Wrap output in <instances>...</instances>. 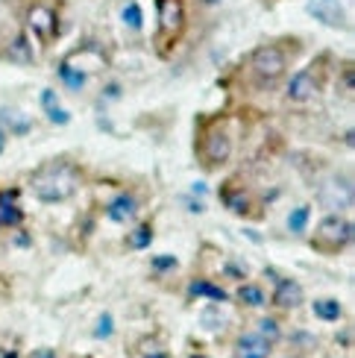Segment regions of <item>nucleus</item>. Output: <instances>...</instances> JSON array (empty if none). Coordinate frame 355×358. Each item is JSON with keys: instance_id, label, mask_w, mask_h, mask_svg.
Listing matches in <instances>:
<instances>
[{"instance_id": "f257e3e1", "label": "nucleus", "mask_w": 355, "mask_h": 358, "mask_svg": "<svg viewBox=\"0 0 355 358\" xmlns=\"http://www.w3.org/2000/svg\"><path fill=\"white\" fill-rule=\"evenodd\" d=\"M80 188V171L68 162H48L33 173V194L41 203H65Z\"/></svg>"}, {"instance_id": "f03ea898", "label": "nucleus", "mask_w": 355, "mask_h": 358, "mask_svg": "<svg viewBox=\"0 0 355 358\" xmlns=\"http://www.w3.org/2000/svg\"><path fill=\"white\" fill-rule=\"evenodd\" d=\"M159 29H156V50L159 56H171L176 41L185 33V0H156Z\"/></svg>"}, {"instance_id": "7ed1b4c3", "label": "nucleus", "mask_w": 355, "mask_h": 358, "mask_svg": "<svg viewBox=\"0 0 355 358\" xmlns=\"http://www.w3.org/2000/svg\"><path fill=\"white\" fill-rule=\"evenodd\" d=\"M197 156L203 159V165L209 171L226 165L229 156H232V136H229L226 124L215 121L203 129V136L197 138Z\"/></svg>"}, {"instance_id": "20e7f679", "label": "nucleus", "mask_w": 355, "mask_h": 358, "mask_svg": "<svg viewBox=\"0 0 355 358\" xmlns=\"http://www.w3.org/2000/svg\"><path fill=\"white\" fill-rule=\"evenodd\" d=\"M249 68H253V73L261 83L270 85L276 80H282V73L288 71V56L276 41L273 44H261V48H256L253 56H249Z\"/></svg>"}, {"instance_id": "39448f33", "label": "nucleus", "mask_w": 355, "mask_h": 358, "mask_svg": "<svg viewBox=\"0 0 355 358\" xmlns=\"http://www.w3.org/2000/svg\"><path fill=\"white\" fill-rule=\"evenodd\" d=\"M352 241V223L347 217L329 215L317 223V235L312 238V247L320 252H338Z\"/></svg>"}, {"instance_id": "423d86ee", "label": "nucleus", "mask_w": 355, "mask_h": 358, "mask_svg": "<svg viewBox=\"0 0 355 358\" xmlns=\"http://www.w3.org/2000/svg\"><path fill=\"white\" fill-rule=\"evenodd\" d=\"M27 27L38 38L41 48H50L59 38V12L48 3H33L27 9Z\"/></svg>"}, {"instance_id": "0eeeda50", "label": "nucleus", "mask_w": 355, "mask_h": 358, "mask_svg": "<svg viewBox=\"0 0 355 358\" xmlns=\"http://www.w3.org/2000/svg\"><path fill=\"white\" fill-rule=\"evenodd\" d=\"M305 12L320 24H326L329 29H349V18L341 0H308Z\"/></svg>"}, {"instance_id": "6e6552de", "label": "nucleus", "mask_w": 355, "mask_h": 358, "mask_svg": "<svg viewBox=\"0 0 355 358\" xmlns=\"http://www.w3.org/2000/svg\"><path fill=\"white\" fill-rule=\"evenodd\" d=\"M317 88H320V83L314 77V65L303 68V71L294 73V80L288 83V100L291 103H308L317 94Z\"/></svg>"}, {"instance_id": "1a4fd4ad", "label": "nucleus", "mask_w": 355, "mask_h": 358, "mask_svg": "<svg viewBox=\"0 0 355 358\" xmlns=\"http://www.w3.org/2000/svg\"><path fill=\"white\" fill-rule=\"evenodd\" d=\"M317 200L323 206H329V208H349L352 206V185L341 182V176H335L326 185H320Z\"/></svg>"}, {"instance_id": "9d476101", "label": "nucleus", "mask_w": 355, "mask_h": 358, "mask_svg": "<svg viewBox=\"0 0 355 358\" xmlns=\"http://www.w3.org/2000/svg\"><path fill=\"white\" fill-rule=\"evenodd\" d=\"M220 203H224L232 215H241V217H247L249 212H253V200H249L247 188H238V182H235V179L220 188Z\"/></svg>"}, {"instance_id": "9b49d317", "label": "nucleus", "mask_w": 355, "mask_h": 358, "mask_svg": "<svg viewBox=\"0 0 355 358\" xmlns=\"http://www.w3.org/2000/svg\"><path fill=\"white\" fill-rule=\"evenodd\" d=\"M273 282H276L273 306H279V308H297V306H303V300H305L303 285H297L294 279H273Z\"/></svg>"}, {"instance_id": "f8f14e48", "label": "nucleus", "mask_w": 355, "mask_h": 358, "mask_svg": "<svg viewBox=\"0 0 355 358\" xmlns=\"http://www.w3.org/2000/svg\"><path fill=\"white\" fill-rule=\"evenodd\" d=\"M136 215H138V200L132 197V194H117V197L106 206V217L112 223H129Z\"/></svg>"}, {"instance_id": "ddd939ff", "label": "nucleus", "mask_w": 355, "mask_h": 358, "mask_svg": "<svg viewBox=\"0 0 355 358\" xmlns=\"http://www.w3.org/2000/svg\"><path fill=\"white\" fill-rule=\"evenodd\" d=\"M235 347H238V358H270V352H273V344L270 341H264L259 332L241 335Z\"/></svg>"}, {"instance_id": "4468645a", "label": "nucleus", "mask_w": 355, "mask_h": 358, "mask_svg": "<svg viewBox=\"0 0 355 358\" xmlns=\"http://www.w3.org/2000/svg\"><path fill=\"white\" fill-rule=\"evenodd\" d=\"M41 109H44V115L50 117V124H59V127L71 124V115H68V109L59 106V97H56L53 88H44L41 92Z\"/></svg>"}, {"instance_id": "2eb2a0df", "label": "nucleus", "mask_w": 355, "mask_h": 358, "mask_svg": "<svg viewBox=\"0 0 355 358\" xmlns=\"http://www.w3.org/2000/svg\"><path fill=\"white\" fill-rule=\"evenodd\" d=\"M59 80H62L71 92H80V88L88 83V73H85V68H73V62L65 56L62 62H59Z\"/></svg>"}, {"instance_id": "dca6fc26", "label": "nucleus", "mask_w": 355, "mask_h": 358, "mask_svg": "<svg viewBox=\"0 0 355 358\" xmlns=\"http://www.w3.org/2000/svg\"><path fill=\"white\" fill-rule=\"evenodd\" d=\"M188 291H191V296H205V300H212V303H226L229 300V294L209 279H194Z\"/></svg>"}, {"instance_id": "f3484780", "label": "nucleus", "mask_w": 355, "mask_h": 358, "mask_svg": "<svg viewBox=\"0 0 355 358\" xmlns=\"http://www.w3.org/2000/svg\"><path fill=\"white\" fill-rule=\"evenodd\" d=\"M15 200H18V191H3L0 194V223H21L24 220V215H21V208L15 206Z\"/></svg>"}, {"instance_id": "a211bd4d", "label": "nucleus", "mask_w": 355, "mask_h": 358, "mask_svg": "<svg viewBox=\"0 0 355 358\" xmlns=\"http://www.w3.org/2000/svg\"><path fill=\"white\" fill-rule=\"evenodd\" d=\"M6 59H9V62H15V65H29V62H33V50H29V41H27L24 33L15 36V41L9 44Z\"/></svg>"}, {"instance_id": "6ab92c4d", "label": "nucleus", "mask_w": 355, "mask_h": 358, "mask_svg": "<svg viewBox=\"0 0 355 358\" xmlns=\"http://www.w3.org/2000/svg\"><path fill=\"white\" fill-rule=\"evenodd\" d=\"M312 308H314V317L326 320V323H335V320L344 317V306L338 303V300H317Z\"/></svg>"}, {"instance_id": "aec40b11", "label": "nucleus", "mask_w": 355, "mask_h": 358, "mask_svg": "<svg viewBox=\"0 0 355 358\" xmlns=\"http://www.w3.org/2000/svg\"><path fill=\"white\" fill-rule=\"evenodd\" d=\"M238 303H244V306H253V308H261V306H268V296H264V291L259 288V285H241L238 288Z\"/></svg>"}, {"instance_id": "412c9836", "label": "nucleus", "mask_w": 355, "mask_h": 358, "mask_svg": "<svg viewBox=\"0 0 355 358\" xmlns=\"http://www.w3.org/2000/svg\"><path fill=\"white\" fill-rule=\"evenodd\" d=\"M153 244V227L150 223H141L136 232H129V247L132 250H147Z\"/></svg>"}, {"instance_id": "4be33fe9", "label": "nucleus", "mask_w": 355, "mask_h": 358, "mask_svg": "<svg viewBox=\"0 0 355 358\" xmlns=\"http://www.w3.org/2000/svg\"><path fill=\"white\" fill-rule=\"evenodd\" d=\"M124 24L129 27V29H136V33H138V29L144 27V12H141V6L136 3V0H129V3L124 6Z\"/></svg>"}, {"instance_id": "5701e85b", "label": "nucleus", "mask_w": 355, "mask_h": 358, "mask_svg": "<svg viewBox=\"0 0 355 358\" xmlns=\"http://www.w3.org/2000/svg\"><path fill=\"white\" fill-rule=\"evenodd\" d=\"M308 217H312V208H308V206L294 208L291 217H288V227H291V232L303 235V232H305V227H308Z\"/></svg>"}, {"instance_id": "b1692460", "label": "nucleus", "mask_w": 355, "mask_h": 358, "mask_svg": "<svg viewBox=\"0 0 355 358\" xmlns=\"http://www.w3.org/2000/svg\"><path fill=\"white\" fill-rule=\"evenodd\" d=\"M0 117H3V121L12 127V132H15V136H27V132H29V127H33V124L27 121V117H21L18 112H9V109H3V112H0Z\"/></svg>"}, {"instance_id": "393cba45", "label": "nucleus", "mask_w": 355, "mask_h": 358, "mask_svg": "<svg viewBox=\"0 0 355 358\" xmlns=\"http://www.w3.org/2000/svg\"><path fill=\"white\" fill-rule=\"evenodd\" d=\"M259 335H261L264 341H270V344H276L279 335H282V329H279V323H276L273 317H264V320L259 323Z\"/></svg>"}, {"instance_id": "a878e982", "label": "nucleus", "mask_w": 355, "mask_h": 358, "mask_svg": "<svg viewBox=\"0 0 355 358\" xmlns=\"http://www.w3.org/2000/svg\"><path fill=\"white\" fill-rule=\"evenodd\" d=\"M112 332H115V320H112V315H100L97 329H94V338H97V341L112 338Z\"/></svg>"}, {"instance_id": "bb28decb", "label": "nucleus", "mask_w": 355, "mask_h": 358, "mask_svg": "<svg viewBox=\"0 0 355 358\" xmlns=\"http://www.w3.org/2000/svg\"><path fill=\"white\" fill-rule=\"evenodd\" d=\"M176 267V256H153V271H171Z\"/></svg>"}, {"instance_id": "cd10ccee", "label": "nucleus", "mask_w": 355, "mask_h": 358, "mask_svg": "<svg viewBox=\"0 0 355 358\" xmlns=\"http://www.w3.org/2000/svg\"><path fill=\"white\" fill-rule=\"evenodd\" d=\"M200 317H203V323H205V329H220V326H224V323L217 320V311H215V308H205Z\"/></svg>"}, {"instance_id": "c85d7f7f", "label": "nucleus", "mask_w": 355, "mask_h": 358, "mask_svg": "<svg viewBox=\"0 0 355 358\" xmlns=\"http://www.w3.org/2000/svg\"><path fill=\"white\" fill-rule=\"evenodd\" d=\"M291 341H294V344H300L303 350H312V347H314V338L308 335V332H297V335H294Z\"/></svg>"}, {"instance_id": "c756f323", "label": "nucleus", "mask_w": 355, "mask_h": 358, "mask_svg": "<svg viewBox=\"0 0 355 358\" xmlns=\"http://www.w3.org/2000/svg\"><path fill=\"white\" fill-rule=\"evenodd\" d=\"M224 271H226L229 276H235V279H244V271H241L238 264H232V262H229V264H224Z\"/></svg>"}, {"instance_id": "7c9ffc66", "label": "nucleus", "mask_w": 355, "mask_h": 358, "mask_svg": "<svg viewBox=\"0 0 355 358\" xmlns=\"http://www.w3.org/2000/svg\"><path fill=\"white\" fill-rule=\"evenodd\" d=\"M33 358H56V352H53V350H36Z\"/></svg>"}, {"instance_id": "2f4dec72", "label": "nucleus", "mask_w": 355, "mask_h": 358, "mask_svg": "<svg viewBox=\"0 0 355 358\" xmlns=\"http://www.w3.org/2000/svg\"><path fill=\"white\" fill-rule=\"evenodd\" d=\"M3 150H6V129L0 127V153H3Z\"/></svg>"}, {"instance_id": "473e14b6", "label": "nucleus", "mask_w": 355, "mask_h": 358, "mask_svg": "<svg viewBox=\"0 0 355 358\" xmlns=\"http://www.w3.org/2000/svg\"><path fill=\"white\" fill-rule=\"evenodd\" d=\"M147 358H168L165 352H153V355H147Z\"/></svg>"}, {"instance_id": "72a5a7b5", "label": "nucleus", "mask_w": 355, "mask_h": 358, "mask_svg": "<svg viewBox=\"0 0 355 358\" xmlns=\"http://www.w3.org/2000/svg\"><path fill=\"white\" fill-rule=\"evenodd\" d=\"M203 3H209V6H215V3H220V0H203Z\"/></svg>"}, {"instance_id": "f704fd0d", "label": "nucleus", "mask_w": 355, "mask_h": 358, "mask_svg": "<svg viewBox=\"0 0 355 358\" xmlns=\"http://www.w3.org/2000/svg\"><path fill=\"white\" fill-rule=\"evenodd\" d=\"M3 358H18V355H15V352H3Z\"/></svg>"}, {"instance_id": "c9c22d12", "label": "nucleus", "mask_w": 355, "mask_h": 358, "mask_svg": "<svg viewBox=\"0 0 355 358\" xmlns=\"http://www.w3.org/2000/svg\"><path fill=\"white\" fill-rule=\"evenodd\" d=\"M191 358H205V355H191Z\"/></svg>"}]
</instances>
